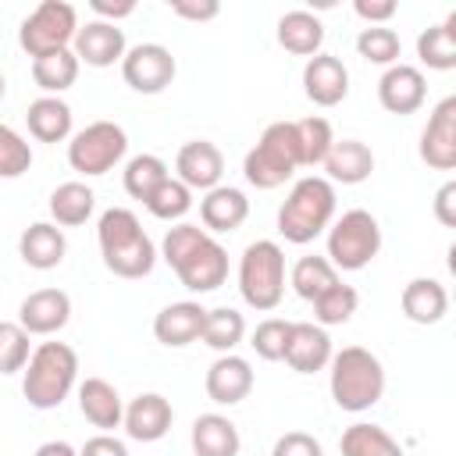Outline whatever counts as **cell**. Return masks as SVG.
Segmentation results:
<instances>
[{"label": "cell", "instance_id": "obj_32", "mask_svg": "<svg viewBox=\"0 0 456 456\" xmlns=\"http://www.w3.org/2000/svg\"><path fill=\"white\" fill-rule=\"evenodd\" d=\"M342 456H403V445L381 428V424H349L338 438Z\"/></svg>", "mask_w": 456, "mask_h": 456}, {"label": "cell", "instance_id": "obj_30", "mask_svg": "<svg viewBox=\"0 0 456 456\" xmlns=\"http://www.w3.org/2000/svg\"><path fill=\"white\" fill-rule=\"evenodd\" d=\"M456 14H449L445 21L424 28L417 36V57L424 68L431 71H452L456 68Z\"/></svg>", "mask_w": 456, "mask_h": 456}, {"label": "cell", "instance_id": "obj_8", "mask_svg": "<svg viewBox=\"0 0 456 456\" xmlns=\"http://www.w3.org/2000/svg\"><path fill=\"white\" fill-rule=\"evenodd\" d=\"M381 253V224L370 210H346L328 224V264L335 271H363Z\"/></svg>", "mask_w": 456, "mask_h": 456}, {"label": "cell", "instance_id": "obj_26", "mask_svg": "<svg viewBox=\"0 0 456 456\" xmlns=\"http://www.w3.org/2000/svg\"><path fill=\"white\" fill-rule=\"evenodd\" d=\"M324 171H328V182H342V185H360L370 178L374 171V153L367 142L360 139H342V142H331L328 157H324Z\"/></svg>", "mask_w": 456, "mask_h": 456}, {"label": "cell", "instance_id": "obj_12", "mask_svg": "<svg viewBox=\"0 0 456 456\" xmlns=\"http://www.w3.org/2000/svg\"><path fill=\"white\" fill-rule=\"evenodd\" d=\"M417 153L435 171H452L456 167V96H445L431 110V118L420 132Z\"/></svg>", "mask_w": 456, "mask_h": 456}, {"label": "cell", "instance_id": "obj_23", "mask_svg": "<svg viewBox=\"0 0 456 456\" xmlns=\"http://www.w3.org/2000/svg\"><path fill=\"white\" fill-rule=\"evenodd\" d=\"M249 217V200L242 189L232 185H214L200 200V221L207 232H235Z\"/></svg>", "mask_w": 456, "mask_h": 456}, {"label": "cell", "instance_id": "obj_31", "mask_svg": "<svg viewBox=\"0 0 456 456\" xmlns=\"http://www.w3.org/2000/svg\"><path fill=\"white\" fill-rule=\"evenodd\" d=\"M93 207H96V192L86 182H64L50 192V217L57 221V228L86 224Z\"/></svg>", "mask_w": 456, "mask_h": 456}, {"label": "cell", "instance_id": "obj_28", "mask_svg": "<svg viewBox=\"0 0 456 456\" xmlns=\"http://www.w3.org/2000/svg\"><path fill=\"white\" fill-rule=\"evenodd\" d=\"M278 43L296 57H314L324 46V25L310 11H285L278 18Z\"/></svg>", "mask_w": 456, "mask_h": 456}, {"label": "cell", "instance_id": "obj_7", "mask_svg": "<svg viewBox=\"0 0 456 456\" xmlns=\"http://www.w3.org/2000/svg\"><path fill=\"white\" fill-rule=\"evenodd\" d=\"M239 292L246 306L267 314L285 296V253L271 239H256L242 249L239 260Z\"/></svg>", "mask_w": 456, "mask_h": 456}, {"label": "cell", "instance_id": "obj_10", "mask_svg": "<svg viewBox=\"0 0 456 456\" xmlns=\"http://www.w3.org/2000/svg\"><path fill=\"white\" fill-rule=\"evenodd\" d=\"M128 150V135L121 125L114 121H93L86 125L82 132L71 135L68 142V164L71 171L86 175V178H96V175H107Z\"/></svg>", "mask_w": 456, "mask_h": 456}, {"label": "cell", "instance_id": "obj_47", "mask_svg": "<svg viewBox=\"0 0 456 456\" xmlns=\"http://www.w3.org/2000/svg\"><path fill=\"white\" fill-rule=\"evenodd\" d=\"M435 217L442 228H456V182H445L435 192Z\"/></svg>", "mask_w": 456, "mask_h": 456}, {"label": "cell", "instance_id": "obj_50", "mask_svg": "<svg viewBox=\"0 0 456 456\" xmlns=\"http://www.w3.org/2000/svg\"><path fill=\"white\" fill-rule=\"evenodd\" d=\"M32 456H78V449H71L68 442H43Z\"/></svg>", "mask_w": 456, "mask_h": 456}, {"label": "cell", "instance_id": "obj_2", "mask_svg": "<svg viewBox=\"0 0 456 456\" xmlns=\"http://www.w3.org/2000/svg\"><path fill=\"white\" fill-rule=\"evenodd\" d=\"M96 239H100V256H103V267L118 278H146L157 264V246L153 239L142 232L139 217L125 207H110L100 214V224H96Z\"/></svg>", "mask_w": 456, "mask_h": 456}, {"label": "cell", "instance_id": "obj_45", "mask_svg": "<svg viewBox=\"0 0 456 456\" xmlns=\"http://www.w3.org/2000/svg\"><path fill=\"white\" fill-rule=\"evenodd\" d=\"M167 7H171V14H178L185 21H210V18L221 14L217 0H171Z\"/></svg>", "mask_w": 456, "mask_h": 456}, {"label": "cell", "instance_id": "obj_51", "mask_svg": "<svg viewBox=\"0 0 456 456\" xmlns=\"http://www.w3.org/2000/svg\"><path fill=\"white\" fill-rule=\"evenodd\" d=\"M4 89H7V82H4V71H0V100H4Z\"/></svg>", "mask_w": 456, "mask_h": 456}, {"label": "cell", "instance_id": "obj_21", "mask_svg": "<svg viewBox=\"0 0 456 456\" xmlns=\"http://www.w3.org/2000/svg\"><path fill=\"white\" fill-rule=\"evenodd\" d=\"M203 321H207V310L192 299H182V303L164 306L153 317V335H157V342H164L171 349H182V346H189L203 335Z\"/></svg>", "mask_w": 456, "mask_h": 456}, {"label": "cell", "instance_id": "obj_17", "mask_svg": "<svg viewBox=\"0 0 456 456\" xmlns=\"http://www.w3.org/2000/svg\"><path fill=\"white\" fill-rule=\"evenodd\" d=\"M175 171H178V182H182V185L210 192L214 185H221L224 157H221V150H217L210 139H192V142H185V146L178 150Z\"/></svg>", "mask_w": 456, "mask_h": 456}, {"label": "cell", "instance_id": "obj_13", "mask_svg": "<svg viewBox=\"0 0 456 456\" xmlns=\"http://www.w3.org/2000/svg\"><path fill=\"white\" fill-rule=\"evenodd\" d=\"M378 100L388 114H413L428 100V78L413 64H392L378 78Z\"/></svg>", "mask_w": 456, "mask_h": 456}, {"label": "cell", "instance_id": "obj_34", "mask_svg": "<svg viewBox=\"0 0 456 456\" xmlns=\"http://www.w3.org/2000/svg\"><path fill=\"white\" fill-rule=\"evenodd\" d=\"M338 281V271L328 264V256H299L296 260V267H292V274H289V285L296 289V296L299 299H306V303H314L321 292H328L331 285Z\"/></svg>", "mask_w": 456, "mask_h": 456}, {"label": "cell", "instance_id": "obj_15", "mask_svg": "<svg viewBox=\"0 0 456 456\" xmlns=\"http://www.w3.org/2000/svg\"><path fill=\"white\" fill-rule=\"evenodd\" d=\"M303 93L317 107H335L349 93V71L335 53H314L303 68Z\"/></svg>", "mask_w": 456, "mask_h": 456}, {"label": "cell", "instance_id": "obj_20", "mask_svg": "<svg viewBox=\"0 0 456 456\" xmlns=\"http://www.w3.org/2000/svg\"><path fill=\"white\" fill-rule=\"evenodd\" d=\"M207 395L217 406H235L253 392V367L235 353H221L207 370Z\"/></svg>", "mask_w": 456, "mask_h": 456}, {"label": "cell", "instance_id": "obj_39", "mask_svg": "<svg viewBox=\"0 0 456 456\" xmlns=\"http://www.w3.org/2000/svg\"><path fill=\"white\" fill-rule=\"evenodd\" d=\"M189 207H192V189L182 185L178 178H164L146 200V210L160 221H178L189 214Z\"/></svg>", "mask_w": 456, "mask_h": 456}, {"label": "cell", "instance_id": "obj_14", "mask_svg": "<svg viewBox=\"0 0 456 456\" xmlns=\"http://www.w3.org/2000/svg\"><path fill=\"white\" fill-rule=\"evenodd\" d=\"M71 53L78 57V64H89V68H110L125 57V32L110 21H86L78 25L75 32V43H71Z\"/></svg>", "mask_w": 456, "mask_h": 456}, {"label": "cell", "instance_id": "obj_48", "mask_svg": "<svg viewBox=\"0 0 456 456\" xmlns=\"http://www.w3.org/2000/svg\"><path fill=\"white\" fill-rule=\"evenodd\" d=\"M78 456H128V449L114 435H93V438H86V445L78 449Z\"/></svg>", "mask_w": 456, "mask_h": 456}, {"label": "cell", "instance_id": "obj_5", "mask_svg": "<svg viewBox=\"0 0 456 456\" xmlns=\"http://www.w3.org/2000/svg\"><path fill=\"white\" fill-rule=\"evenodd\" d=\"M331 217H335V185L321 175H306L292 185V192L278 207V232L285 235V242L306 246L321 232H328Z\"/></svg>", "mask_w": 456, "mask_h": 456}, {"label": "cell", "instance_id": "obj_3", "mask_svg": "<svg viewBox=\"0 0 456 456\" xmlns=\"http://www.w3.org/2000/svg\"><path fill=\"white\" fill-rule=\"evenodd\" d=\"M78 378V356L68 342H39L21 370V395L32 410H57Z\"/></svg>", "mask_w": 456, "mask_h": 456}, {"label": "cell", "instance_id": "obj_22", "mask_svg": "<svg viewBox=\"0 0 456 456\" xmlns=\"http://www.w3.org/2000/svg\"><path fill=\"white\" fill-rule=\"evenodd\" d=\"M78 410L103 435L114 431V428H121V417H125V403H121L118 388L110 381H103V378H86L78 385Z\"/></svg>", "mask_w": 456, "mask_h": 456}, {"label": "cell", "instance_id": "obj_16", "mask_svg": "<svg viewBox=\"0 0 456 456\" xmlns=\"http://www.w3.org/2000/svg\"><path fill=\"white\" fill-rule=\"evenodd\" d=\"M68 317H71V299L64 289H36L18 306V324L28 335H53L68 324Z\"/></svg>", "mask_w": 456, "mask_h": 456}, {"label": "cell", "instance_id": "obj_38", "mask_svg": "<svg viewBox=\"0 0 456 456\" xmlns=\"http://www.w3.org/2000/svg\"><path fill=\"white\" fill-rule=\"evenodd\" d=\"M356 306H360L356 289L335 281L328 292H321V296L314 299V317H317L321 328H331V324H346V321L356 314Z\"/></svg>", "mask_w": 456, "mask_h": 456}, {"label": "cell", "instance_id": "obj_40", "mask_svg": "<svg viewBox=\"0 0 456 456\" xmlns=\"http://www.w3.org/2000/svg\"><path fill=\"white\" fill-rule=\"evenodd\" d=\"M296 135H299V153H303V167H314V164H324L335 135H331V125L317 114L296 121Z\"/></svg>", "mask_w": 456, "mask_h": 456}, {"label": "cell", "instance_id": "obj_24", "mask_svg": "<svg viewBox=\"0 0 456 456\" xmlns=\"http://www.w3.org/2000/svg\"><path fill=\"white\" fill-rule=\"evenodd\" d=\"M18 253H21V260H25L28 267H36V271H53V267L64 260V253H68V239H64V232H61L57 224L36 221V224H28V228L21 232Z\"/></svg>", "mask_w": 456, "mask_h": 456}, {"label": "cell", "instance_id": "obj_41", "mask_svg": "<svg viewBox=\"0 0 456 456\" xmlns=\"http://www.w3.org/2000/svg\"><path fill=\"white\" fill-rule=\"evenodd\" d=\"M28 356V331L18 321H0V374L25 370Z\"/></svg>", "mask_w": 456, "mask_h": 456}, {"label": "cell", "instance_id": "obj_33", "mask_svg": "<svg viewBox=\"0 0 456 456\" xmlns=\"http://www.w3.org/2000/svg\"><path fill=\"white\" fill-rule=\"evenodd\" d=\"M78 78V57L71 50H53V53H43L32 61V82L46 93V96H57L64 89H71Z\"/></svg>", "mask_w": 456, "mask_h": 456}, {"label": "cell", "instance_id": "obj_44", "mask_svg": "<svg viewBox=\"0 0 456 456\" xmlns=\"http://www.w3.org/2000/svg\"><path fill=\"white\" fill-rule=\"evenodd\" d=\"M271 456H324V449H321V442H317L314 435H306V431H285V435L274 442Z\"/></svg>", "mask_w": 456, "mask_h": 456}, {"label": "cell", "instance_id": "obj_36", "mask_svg": "<svg viewBox=\"0 0 456 456\" xmlns=\"http://www.w3.org/2000/svg\"><path fill=\"white\" fill-rule=\"evenodd\" d=\"M164 178H171L167 175V164L160 160V157H153V153H139V157H132L128 164H125V192L132 196V200H150V192L164 182Z\"/></svg>", "mask_w": 456, "mask_h": 456}, {"label": "cell", "instance_id": "obj_4", "mask_svg": "<svg viewBox=\"0 0 456 456\" xmlns=\"http://www.w3.org/2000/svg\"><path fill=\"white\" fill-rule=\"evenodd\" d=\"M331 399L346 413H363L385 395V367L363 346H346L331 353Z\"/></svg>", "mask_w": 456, "mask_h": 456}, {"label": "cell", "instance_id": "obj_9", "mask_svg": "<svg viewBox=\"0 0 456 456\" xmlns=\"http://www.w3.org/2000/svg\"><path fill=\"white\" fill-rule=\"evenodd\" d=\"M75 32H78V14L71 4L64 0H43L18 28V43L21 50L36 61L43 53H53V50H71L75 43Z\"/></svg>", "mask_w": 456, "mask_h": 456}, {"label": "cell", "instance_id": "obj_49", "mask_svg": "<svg viewBox=\"0 0 456 456\" xmlns=\"http://www.w3.org/2000/svg\"><path fill=\"white\" fill-rule=\"evenodd\" d=\"M93 14H100V21H110L118 25V18H128L135 11V0H121V4H110V0H89Z\"/></svg>", "mask_w": 456, "mask_h": 456}, {"label": "cell", "instance_id": "obj_29", "mask_svg": "<svg viewBox=\"0 0 456 456\" xmlns=\"http://www.w3.org/2000/svg\"><path fill=\"white\" fill-rule=\"evenodd\" d=\"M28 132L39 142H64L71 135V107L61 96H39L25 110Z\"/></svg>", "mask_w": 456, "mask_h": 456}, {"label": "cell", "instance_id": "obj_11", "mask_svg": "<svg viewBox=\"0 0 456 456\" xmlns=\"http://www.w3.org/2000/svg\"><path fill=\"white\" fill-rule=\"evenodd\" d=\"M175 71H178V64H175V57H171V50L160 46V43H139V46L125 50V57H121V75H125V82H128L135 93H142V96L164 93V89L175 82Z\"/></svg>", "mask_w": 456, "mask_h": 456}, {"label": "cell", "instance_id": "obj_46", "mask_svg": "<svg viewBox=\"0 0 456 456\" xmlns=\"http://www.w3.org/2000/svg\"><path fill=\"white\" fill-rule=\"evenodd\" d=\"M353 11H356V18H363L367 25H385L399 7H395V0H356Z\"/></svg>", "mask_w": 456, "mask_h": 456}, {"label": "cell", "instance_id": "obj_18", "mask_svg": "<svg viewBox=\"0 0 456 456\" xmlns=\"http://www.w3.org/2000/svg\"><path fill=\"white\" fill-rule=\"evenodd\" d=\"M296 374H317L331 363V338L321 324H310V321H292V331H289V346H285V356H281Z\"/></svg>", "mask_w": 456, "mask_h": 456}, {"label": "cell", "instance_id": "obj_35", "mask_svg": "<svg viewBox=\"0 0 456 456\" xmlns=\"http://www.w3.org/2000/svg\"><path fill=\"white\" fill-rule=\"evenodd\" d=\"M246 335V317L232 306H214L207 310V321H203V346L217 349V353H232Z\"/></svg>", "mask_w": 456, "mask_h": 456}, {"label": "cell", "instance_id": "obj_37", "mask_svg": "<svg viewBox=\"0 0 456 456\" xmlns=\"http://www.w3.org/2000/svg\"><path fill=\"white\" fill-rule=\"evenodd\" d=\"M399 50H403L399 32L388 28V25H367V28L356 36V53H360L363 61H370V64L392 68V64H399Z\"/></svg>", "mask_w": 456, "mask_h": 456}, {"label": "cell", "instance_id": "obj_43", "mask_svg": "<svg viewBox=\"0 0 456 456\" xmlns=\"http://www.w3.org/2000/svg\"><path fill=\"white\" fill-rule=\"evenodd\" d=\"M28 167H32V146L11 125H0V178H21Z\"/></svg>", "mask_w": 456, "mask_h": 456}, {"label": "cell", "instance_id": "obj_1", "mask_svg": "<svg viewBox=\"0 0 456 456\" xmlns=\"http://www.w3.org/2000/svg\"><path fill=\"white\" fill-rule=\"evenodd\" d=\"M160 253L189 292H200V296L214 292L228 278V249L200 224L167 228V235L160 242Z\"/></svg>", "mask_w": 456, "mask_h": 456}, {"label": "cell", "instance_id": "obj_42", "mask_svg": "<svg viewBox=\"0 0 456 456\" xmlns=\"http://www.w3.org/2000/svg\"><path fill=\"white\" fill-rule=\"evenodd\" d=\"M289 331H292V321H281V317H267L253 328V353L260 360H281L285 356V346H289Z\"/></svg>", "mask_w": 456, "mask_h": 456}, {"label": "cell", "instance_id": "obj_27", "mask_svg": "<svg viewBox=\"0 0 456 456\" xmlns=\"http://www.w3.org/2000/svg\"><path fill=\"white\" fill-rule=\"evenodd\" d=\"M192 452L196 456H239V428L221 413H200L192 420Z\"/></svg>", "mask_w": 456, "mask_h": 456}, {"label": "cell", "instance_id": "obj_19", "mask_svg": "<svg viewBox=\"0 0 456 456\" xmlns=\"http://www.w3.org/2000/svg\"><path fill=\"white\" fill-rule=\"evenodd\" d=\"M171 420H175L171 403H167L160 392H142V395H135V399L125 406L121 428H125L128 438H135V442H160V438L171 431Z\"/></svg>", "mask_w": 456, "mask_h": 456}, {"label": "cell", "instance_id": "obj_6", "mask_svg": "<svg viewBox=\"0 0 456 456\" xmlns=\"http://www.w3.org/2000/svg\"><path fill=\"white\" fill-rule=\"evenodd\" d=\"M296 167H303L296 121H274V125H267L264 135H260V142L242 160V175L256 189H278V185H285L296 175Z\"/></svg>", "mask_w": 456, "mask_h": 456}, {"label": "cell", "instance_id": "obj_25", "mask_svg": "<svg viewBox=\"0 0 456 456\" xmlns=\"http://www.w3.org/2000/svg\"><path fill=\"white\" fill-rule=\"evenodd\" d=\"M399 306H403L406 321H413V324H438L449 314V292L438 278H413V281H406Z\"/></svg>", "mask_w": 456, "mask_h": 456}]
</instances>
